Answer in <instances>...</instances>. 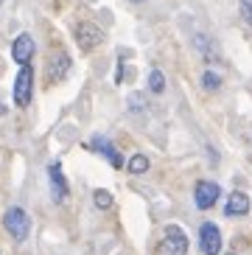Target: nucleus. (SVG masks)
Listing matches in <instances>:
<instances>
[{"instance_id":"1","label":"nucleus","mask_w":252,"mask_h":255,"mask_svg":"<svg viewBox=\"0 0 252 255\" xmlns=\"http://www.w3.org/2000/svg\"><path fill=\"white\" fill-rule=\"evenodd\" d=\"M3 227H6V233L14 241H25L31 236V216L20 208V205H11V208H6V213H3Z\"/></svg>"},{"instance_id":"2","label":"nucleus","mask_w":252,"mask_h":255,"mask_svg":"<svg viewBox=\"0 0 252 255\" xmlns=\"http://www.w3.org/2000/svg\"><path fill=\"white\" fill-rule=\"evenodd\" d=\"M157 255H188V236L179 225H168L163 230V241L157 244Z\"/></svg>"},{"instance_id":"3","label":"nucleus","mask_w":252,"mask_h":255,"mask_svg":"<svg viewBox=\"0 0 252 255\" xmlns=\"http://www.w3.org/2000/svg\"><path fill=\"white\" fill-rule=\"evenodd\" d=\"M31 96H34V68L31 65H20L17 79H14V93H11L14 107H28Z\"/></svg>"},{"instance_id":"4","label":"nucleus","mask_w":252,"mask_h":255,"mask_svg":"<svg viewBox=\"0 0 252 255\" xmlns=\"http://www.w3.org/2000/svg\"><path fill=\"white\" fill-rule=\"evenodd\" d=\"M76 42H79V48L82 51H96L101 42H104V31L98 28L96 23H79L76 25Z\"/></svg>"},{"instance_id":"5","label":"nucleus","mask_w":252,"mask_h":255,"mask_svg":"<svg viewBox=\"0 0 252 255\" xmlns=\"http://www.w3.org/2000/svg\"><path fill=\"white\" fill-rule=\"evenodd\" d=\"M199 250L202 255H222V230L213 222H205L199 227Z\"/></svg>"},{"instance_id":"6","label":"nucleus","mask_w":252,"mask_h":255,"mask_svg":"<svg viewBox=\"0 0 252 255\" xmlns=\"http://www.w3.org/2000/svg\"><path fill=\"white\" fill-rule=\"evenodd\" d=\"M219 196H222V188L216 185L210 180H199L196 188H193V202L199 210H210L216 202H219Z\"/></svg>"},{"instance_id":"7","label":"nucleus","mask_w":252,"mask_h":255,"mask_svg":"<svg viewBox=\"0 0 252 255\" xmlns=\"http://www.w3.org/2000/svg\"><path fill=\"white\" fill-rule=\"evenodd\" d=\"M84 149L101 154V157H104L107 163L112 165V168H126L124 157H121V151L115 149V146H112V140H107V137H93L90 143H84Z\"/></svg>"},{"instance_id":"8","label":"nucleus","mask_w":252,"mask_h":255,"mask_svg":"<svg viewBox=\"0 0 252 255\" xmlns=\"http://www.w3.org/2000/svg\"><path fill=\"white\" fill-rule=\"evenodd\" d=\"M34 53H37V45H34L31 34H20V37L11 42V59H14L17 65H31Z\"/></svg>"},{"instance_id":"9","label":"nucleus","mask_w":252,"mask_h":255,"mask_svg":"<svg viewBox=\"0 0 252 255\" xmlns=\"http://www.w3.org/2000/svg\"><path fill=\"white\" fill-rule=\"evenodd\" d=\"M48 180H51L53 202H62V199L67 196V180H65V174H62V163H59V160H53V163L48 165Z\"/></svg>"},{"instance_id":"10","label":"nucleus","mask_w":252,"mask_h":255,"mask_svg":"<svg viewBox=\"0 0 252 255\" xmlns=\"http://www.w3.org/2000/svg\"><path fill=\"white\" fill-rule=\"evenodd\" d=\"M250 208H252L250 196H247L244 191H233V194L227 196V205H224V213H227L230 219H241V216H247V213H250Z\"/></svg>"},{"instance_id":"11","label":"nucleus","mask_w":252,"mask_h":255,"mask_svg":"<svg viewBox=\"0 0 252 255\" xmlns=\"http://www.w3.org/2000/svg\"><path fill=\"white\" fill-rule=\"evenodd\" d=\"M70 65H73V59H70L65 51L53 53L51 62H48V76H51V82H62V79L70 73Z\"/></svg>"},{"instance_id":"12","label":"nucleus","mask_w":252,"mask_h":255,"mask_svg":"<svg viewBox=\"0 0 252 255\" xmlns=\"http://www.w3.org/2000/svg\"><path fill=\"white\" fill-rule=\"evenodd\" d=\"M193 45H196V51H199L208 62H216V59H219V53H216L213 42H210V39L205 37V34H196V37H193Z\"/></svg>"},{"instance_id":"13","label":"nucleus","mask_w":252,"mask_h":255,"mask_svg":"<svg viewBox=\"0 0 252 255\" xmlns=\"http://www.w3.org/2000/svg\"><path fill=\"white\" fill-rule=\"evenodd\" d=\"M148 157L146 154H132V157L126 160V168H129V174H146L148 171Z\"/></svg>"},{"instance_id":"14","label":"nucleus","mask_w":252,"mask_h":255,"mask_svg":"<svg viewBox=\"0 0 252 255\" xmlns=\"http://www.w3.org/2000/svg\"><path fill=\"white\" fill-rule=\"evenodd\" d=\"M148 90L154 93V96H160V93L165 90V76H163V70H151L148 73Z\"/></svg>"},{"instance_id":"15","label":"nucleus","mask_w":252,"mask_h":255,"mask_svg":"<svg viewBox=\"0 0 252 255\" xmlns=\"http://www.w3.org/2000/svg\"><path fill=\"white\" fill-rule=\"evenodd\" d=\"M202 87L205 90H219L222 87V76L216 73V70H205L202 73Z\"/></svg>"},{"instance_id":"16","label":"nucleus","mask_w":252,"mask_h":255,"mask_svg":"<svg viewBox=\"0 0 252 255\" xmlns=\"http://www.w3.org/2000/svg\"><path fill=\"white\" fill-rule=\"evenodd\" d=\"M93 202H96V208H110L112 205V194H107V191H96V194H93Z\"/></svg>"},{"instance_id":"17","label":"nucleus","mask_w":252,"mask_h":255,"mask_svg":"<svg viewBox=\"0 0 252 255\" xmlns=\"http://www.w3.org/2000/svg\"><path fill=\"white\" fill-rule=\"evenodd\" d=\"M129 110H134V113H143V110H146L143 93H132V96H129Z\"/></svg>"},{"instance_id":"18","label":"nucleus","mask_w":252,"mask_h":255,"mask_svg":"<svg viewBox=\"0 0 252 255\" xmlns=\"http://www.w3.org/2000/svg\"><path fill=\"white\" fill-rule=\"evenodd\" d=\"M241 14H244V20L252 25V0H241Z\"/></svg>"},{"instance_id":"19","label":"nucleus","mask_w":252,"mask_h":255,"mask_svg":"<svg viewBox=\"0 0 252 255\" xmlns=\"http://www.w3.org/2000/svg\"><path fill=\"white\" fill-rule=\"evenodd\" d=\"M132 3H146V0H132Z\"/></svg>"},{"instance_id":"20","label":"nucleus","mask_w":252,"mask_h":255,"mask_svg":"<svg viewBox=\"0 0 252 255\" xmlns=\"http://www.w3.org/2000/svg\"><path fill=\"white\" fill-rule=\"evenodd\" d=\"M230 255H236V253H230Z\"/></svg>"}]
</instances>
